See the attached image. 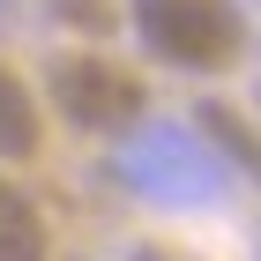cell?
I'll return each instance as SVG.
<instances>
[{"mask_svg": "<svg viewBox=\"0 0 261 261\" xmlns=\"http://www.w3.org/2000/svg\"><path fill=\"white\" fill-rule=\"evenodd\" d=\"M135 30L157 60L194 67V75L231 67L239 45H246V22H239L231 0H135Z\"/></svg>", "mask_w": 261, "mask_h": 261, "instance_id": "6da1fadb", "label": "cell"}, {"mask_svg": "<svg viewBox=\"0 0 261 261\" xmlns=\"http://www.w3.org/2000/svg\"><path fill=\"white\" fill-rule=\"evenodd\" d=\"M53 105L90 135H120L142 120V82L97 53H67V60H53Z\"/></svg>", "mask_w": 261, "mask_h": 261, "instance_id": "7a4b0ae2", "label": "cell"}, {"mask_svg": "<svg viewBox=\"0 0 261 261\" xmlns=\"http://www.w3.org/2000/svg\"><path fill=\"white\" fill-rule=\"evenodd\" d=\"M38 142H45V120H38V97L22 90V75L8 60H0V157L22 164V157H38Z\"/></svg>", "mask_w": 261, "mask_h": 261, "instance_id": "3957f363", "label": "cell"}, {"mask_svg": "<svg viewBox=\"0 0 261 261\" xmlns=\"http://www.w3.org/2000/svg\"><path fill=\"white\" fill-rule=\"evenodd\" d=\"M0 261H45V217L8 172H0Z\"/></svg>", "mask_w": 261, "mask_h": 261, "instance_id": "277c9868", "label": "cell"}, {"mask_svg": "<svg viewBox=\"0 0 261 261\" xmlns=\"http://www.w3.org/2000/svg\"><path fill=\"white\" fill-rule=\"evenodd\" d=\"M201 127L224 142V157H231V164H246V172L261 179V142H254V127H239V112H231V105H201Z\"/></svg>", "mask_w": 261, "mask_h": 261, "instance_id": "5b68a950", "label": "cell"}, {"mask_svg": "<svg viewBox=\"0 0 261 261\" xmlns=\"http://www.w3.org/2000/svg\"><path fill=\"white\" fill-rule=\"evenodd\" d=\"M142 261H187V254H164V246H142Z\"/></svg>", "mask_w": 261, "mask_h": 261, "instance_id": "8992f818", "label": "cell"}]
</instances>
